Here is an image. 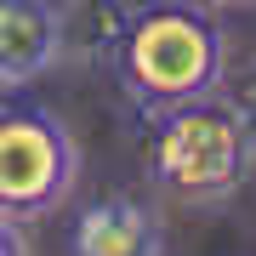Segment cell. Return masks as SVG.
I'll list each match as a JSON object with an SVG mask.
<instances>
[{
    "label": "cell",
    "instance_id": "6da1fadb",
    "mask_svg": "<svg viewBox=\"0 0 256 256\" xmlns=\"http://www.w3.org/2000/svg\"><path fill=\"white\" fill-rule=\"evenodd\" d=\"M108 68L142 114H165L222 86L228 40H222V23L210 18V6L200 0H142V6H131Z\"/></svg>",
    "mask_w": 256,
    "mask_h": 256
},
{
    "label": "cell",
    "instance_id": "7a4b0ae2",
    "mask_svg": "<svg viewBox=\"0 0 256 256\" xmlns=\"http://www.w3.org/2000/svg\"><path fill=\"white\" fill-rule=\"evenodd\" d=\"M148 182H154L165 200L210 210L222 200H234L239 188L250 182L256 165V137L245 131L222 92L176 102L165 114H148Z\"/></svg>",
    "mask_w": 256,
    "mask_h": 256
},
{
    "label": "cell",
    "instance_id": "3957f363",
    "mask_svg": "<svg viewBox=\"0 0 256 256\" xmlns=\"http://www.w3.org/2000/svg\"><path fill=\"white\" fill-rule=\"evenodd\" d=\"M80 176V148L52 108L0 102V216L34 222L68 200Z\"/></svg>",
    "mask_w": 256,
    "mask_h": 256
},
{
    "label": "cell",
    "instance_id": "277c9868",
    "mask_svg": "<svg viewBox=\"0 0 256 256\" xmlns=\"http://www.w3.org/2000/svg\"><path fill=\"white\" fill-rule=\"evenodd\" d=\"M74 256H165V222L160 210L137 194H102L80 205L68 228Z\"/></svg>",
    "mask_w": 256,
    "mask_h": 256
},
{
    "label": "cell",
    "instance_id": "5b68a950",
    "mask_svg": "<svg viewBox=\"0 0 256 256\" xmlns=\"http://www.w3.org/2000/svg\"><path fill=\"white\" fill-rule=\"evenodd\" d=\"M63 57V6L57 0H0V92L40 80Z\"/></svg>",
    "mask_w": 256,
    "mask_h": 256
},
{
    "label": "cell",
    "instance_id": "8992f818",
    "mask_svg": "<svg viewBox=\"0 0 256 256\" xmlns=\"http://www.w3.org/2000/svg\"><path fill=\"white\" fill-rule=\"evenodd\" d=\"M126 18H131V6H120V0H74L63 12V52L86 57V63H114Z\"/></svg>",
    "mask_w": 256,
    "mask_h": 256
},
{
    "label": "cell",
    "instance_id": "52a82bcc",
    "mask_svg": "<svg viewBox=\"0 0 256 256\" xmlns=\"http://www.w3.org/2000/svg\"><path fill=\"white\" fill-rule=\"evenodd\" d=\"M222 102L245 120V131L256 137V57H239V63H228V74H222Z\"/></svg>",
    "mask_w": 256,
    "mask_h": 256
},
{
    "label": "cell",
    "instance_id": "ba28073f",
    "mask_svg": "<svg viewBox=\"0 0 256 256\" xmlns=\"http://www.w3.org/2000/svg\"><path fill=\"white\" fill-rule=\"evenodd\" d=\"M0 256H28L23 234H18V222H6V216H0Z\"/></svg>",
    "mask_w": 256,
    "mask_h": 256
},
{
    "label": "cell",
    "instance_id": "9c48e42d",
    "mask_svg": "<svg viewBox=\"0 0 256 256\" xmlns=\"http://www.w3.org/2000/svg\"><path fill=\"white\" fill-rule=\"evenodd\" d=\"M200 6H250V0H200Z\"/></svg>",
    "mask_w": 256,
    "mask_h": 256
}]
</instances>
